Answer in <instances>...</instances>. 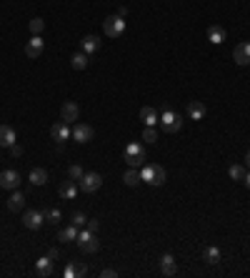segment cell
<instances>
[{
  "instance_id": "7c38bea8",
  "label": "cell",
  "mask_w": 250,
  "mask_h": 278,
  "mask_svg": "<svg viewBox=\"0 0 250 278\" xmlns=\"http://www.w3.org/2000/svg\"><path fill=\"white\" fill-rule=\"evenodd\" d=\"M18 140V133H15V128L13 125H0V148H10V145H15Z\"/></svg>"
},
{
  "instance_id": "603a6c76",
  "label": "cell",
  "mask_w": 250,
  "mask_h": 278,
  "mask_svg": "<svg viewBox=\"0 0 250 278\" xmlns=\"http://www.w3.org/2000/svg\"><path fill=\"white\" fill-rule=\"evenodd\" d=\"M78 248H80L83 253H98L100 241H98L95 236H90V238H85V241H78Z\"/></svg>"
},
{
  "instance_id": "8fae6325",
  "label": "cell",
  "mask_w": 250,
  "mask_h": 278,
  "mask_svg": "<svg viewBox=\"0 0 250 278\" xmlns=\"http://www.w3.org/2000/svg\"><path fill=\"white\" fill-rule=\"evenodd\" d=\"M78 115H80V106L75 103V100H65L63 108H60V118L65 123H73V121H78Z\"/></svg>"
},
{
  "instance_id": "8d00e7d4",
  "label": "cell",
  "mask_w": 250,
  "mask_h": 278,
  "mask_svg": "<svg viewBox=\"0 0 250 278\" xmlns=\"http://www.w3.org/2000/svg\"><path fill=\"white\" fill-rule=\"evenodd\" d=\"M98 228H100V223H98V221H88V231H93V233H95Z\"/></svg>"
},
{
  "instance_id": "30bf717a",
  "label": "cell",
  "mask_w": 250,
  "mask_h": 278,
  "mask_svg": "<svg viewBox=\"0 0 250 278\" xmlns=\"http://www.w3.org/2000/svg\"><path fill=\"white\" fill-rule=\"evenodd\" d=\"M93 136L95 133L88 123H75V128H73V140H78V143H90Z\"/></svg>"
},
{
  "instance_id": "ffe728a7",
  "label": "cell",
  "mask_w": 250,
  "mask_h": 278,
  "mask_svg": "<svg viewBox=\"0 0 250 278\" xmlns=\"http://www.w3.org/2000/svg\"><path fill=\"white\" fill-rule=\"evenodd\" d=\"M98 48H100V38H98V35H85V38L80 40V50L88 53V55L95 53Z\"/></svg>"
},
{
  "instance_id": "d6a6232c",
  "label": "cell",
  "mask_w": 250,
  "mask_h": 278,
  "mask_svg": "<svg viewBox=\"0 0 250 278\" xmlns=\"http://www.w3.org/2000/svg\"><path fill=\"white\" fill-rule=\"evenodd\" d=\"M83 173H85V170H83L80 166H70V168H68V178H70V181H80Z\"/></svg>"
},
{
  "instance_id": "4dcf8cb0",
  "label": "cell",
  "mask_w": 250,
  "mask_h": 278,
  "mask_svg": "<svg viewBox=\"0 0 250 278\" xmlns=\"http://www.w3.org/2000/svg\"><path fill=\"white\" fill-rule=\"evenodd\" d=\"M143 140H145V143H155V140H158L155 125H145V128H143Z\"/></svg>"
},
{
  "instance_id": "d590c367",
  "label": "cell",
  "mask_w": 250,
  "mask_h": 278,
  "mask_svg": "<svg viewBox=\"0 0 250 278\" xmlns=\"http://www.w3.org/2000/svg\"><path fill=\"white\" fill-rule=\"evenodd\" d=\"M10 153H13V155L18 158V155H23V148H20V145L15 143V145H10Z\"/></svg>"
},
{
  "instance_id": "9c48e42d",
  "label": "cell",
  "mask_w": 250,
  "mask_h": 278,
  "mask_svg": "<svg viewBox=\"0 0 250 278\" xmlns=\"http://www.w3.org/2000/svg\"><path fill=\"white\" fill-rule=\"evenodd\" d=\"M233 61L238 63V65H250V43H248V40H243V43H238V46H235Z\"/></svg>"
},
{
  "instance_id": "f1b7e54d",
  "label": "cell",
  "mask_w": 250,
  "mask_h": 278,
  "mask_svg": "<svg viewBox=\"0 0 250 278\" xmlns=\"http://www.w3.org/2000/svg\"><path fill=\"white\" fill-rule=\"evenodd\" d=\"M245 166H240V163H235V166H230V170H228V175H230V178L233 181H238V183H243L245 181Z\"/></svg>"
},
{
  "instance_id": "484cf974",
  "label": "cell",
  "mask_w": 250,
  "mask_h": 278,
  "mask_svg": "<svg viewBox=\"0 0 250 278\" xmlns=\"http://www.w3.org/2000/svg\"><path fill=\"white\" fill-rule=\"evenodd\" d=\"M23 206H25V196L20 191H15V193L8 198V208L10 211H23Z\"/></svg>"
},
{
  "instance_id": "5bb4252c",
  "label": "cell",
  "mask_w": 250,
  "mask_h": 278,
  "mask_svg": "<svg viewBox=\"0 0 250 278\" xmlns=\"http://www.w3.org/2000/svg\"><path fill=\"white\" fill-rule=\"evenodd\" d=\"M203 261H205V263H210V266H218V263L223 261V253H220V248H218V246H205Z\"/></svg>"
},
{
  "instance_id": "7a4b0ae2",
  "label": "cell",
  "mask_w": 250,
  "mask_h": 278,
  "mask_svg": "<svg viewBox=\"0 0 250 278\" xmlns=\"http://www.w3.org/2000/svg\"><path fill=\"white\" fill-rule=\"evenodd\" d=\"M160 125H163V130L165 133H178V130L183 128V123H185V118L180 113H175V110H170V108H165L163 110V115H160V121H158Z\"/></svg>"
},
{
  "instance_id": "3957f363",
  "label": "cell",
  "mask_w": 250,
  "mask_h": 278,
  "mask_svg": "<svg viewBox=\"0 0 250 278\" xmlns=\"http://www.w3.org/2000/svg\"><path fill=\"white\" fill-rule=\"evenodd\" d=\"M125 160L130 168H140L145 166V148L140 143H128L125 145Z\"/></svg>"
},
{
  "instance_id": "6da1fadb",
  "label": "cell",
  "mask_w": 250,
  "mask_h": 278,
  "mask_svg": "<svg viewBox=\"0 0 250 278\" xmlns=\"http://www.w3.org/2000/svg\"><path fill=\"white\" fill-rule=\"evenodd\" d=\"M140 178H143L145 183H150V185L160 188V185H165L168 173H165V168H163V166H158V163H145V166H143V170H140Z\"/></svg>"
},
{
  "instance_id": "f546056e",
  "label": "cell",
  "mask_w": 250,
  "mask_h": 278,
  "mask_svg": "<svg viewBox=\"0 0 250 278\" xmlns=\"http://www.w3.org/2000/svg\"><path fill=\"white\" fill-rule=\"evenodd\" d=\"M43 216H45V221H48V223H53V226H58V223L63 221V213L58 211V208H48Z\"/></svg>"
},
{
  "instance_id": "52a82bcc",
  "label": "cell",
  "mask_w": 250,
  "mask_h": 278,
  "mask_svg": "<svg viewBox=\"0 0 250 278\" xmlns=\"http://www.w3.org/2000/svg\"><path fill=\"white\" fill-rule=\"evenodd\" d=\"M23 223H25V228H30V231H38L43 223H45V216H43V211L28 208V211L23 213Z\"/></svg>"
},
{
  "instance_id": "8992f818",
  "label": "cell",
  "mask_w": 250,
  "mask_h": 278,
  "mask_svg": "<svg viewBox=\"0 0 250 278\" xmlns=\"http://www.w3.org/2000/svg\"><path fill=\"white\" fill-rule=\"evenodd\" d=\"M23 183V175L18 173V170H3L0 173V188H3V191H15V188Z\"/></svg>"
},
{
  "instance_id": "74e56055",
  "label": "cell",
  "mask_w": 250,
  "mask_h": 278,
  "mask_svg": "<svg viewBox=\"0 0 250 278\" xmlns=\"http://www.w3.org/2000/svg\"><path fill=\"white\" fill-rule=\"evenodd\" d=\"M245 168H250V151L245 153Z\"/></svg>"
},
{
  "instance_id": "9a60e30c",
  "label": "cell",
  "mask_w": 250,
  "mask_h": 278,
  "mask_svg": "<svg viewBox=\"0 0 250 278\" xmlns=\"http://www.w3.org/2000/svg\"><path fill=\"white\" fill-rule=\"evenodd\" d=\"M58 193H60V198L73 201V198L78 196V185H75V181H63L60 185H58Z\"/></svg>"
},
{
  "instance_id": "ba28073f",
  "label": "cell",
  "mask_w": 250,
  "mask_h": 278,
  "mask_svg": "<svg viewBox=\"0 0 250 278\" xmlns=\"http://www.w3.org/2000/svg\"><path fill=\"white\" fill-rule=\"evenodd\" d=\"M43 50H45V40H43L40 35H33L30 40L25 43V55H28V58H33V61L43 55Z\"/></svg>"
},
{
  "instance_id": "cb8c5ba5",
  "label": "cell",
  "mask_w": 250,
  "mask_h": 278,
  "mask_svg": "<svg viewBox=\"0 0 250 278\" xmlns=\"http://www.w3.org/2000/svg\"><path fill=\"white\" fill-rule=\"evenodd\" d=\"M58 241H63V243L78 241V226H75V223H73V226H65L60 233H58Z\"/></svg>"
},
{
  "instance_id": "5b68a950",
  "label": "cell",
  "mask_w": 250,
  "mask_h": 278,
  "mask_svg": "<svg viewBox=\"0 0 250 278\" xmlns=\"http://www.w3.org/2000/svg\"><path fill=\"white\" fill-rule=\"evenodd\" d=\"M100 185H103V175L100 173H83V178L78 181V188L85 191V193H95Z\"/></svg>"
},
{
  "instance_id": "f35d334b",
  "label": "cell",
  "mask_w": 250,
  "mask_h": 278,
  "mask_svg": "<svg viewBox=\"0 0 250 278\" xmlns=\"http://www.w3.org/2000/svg\"><path fill=\"white\" fill-rule=\"evenodd\" d=\"M243 183H245V185L250 188V173H245V181H243Z\"/></svg>"
},
{
  "instance_id": "1f68e13d",
  "label": "cell",
  "mask_w": 250,
  "mask_h": 278,
  "mask_svg": "<svg viewBox=\"0 0 250 278\" xmlns=\"http://www.w3.org/2000/svg\"><path fill=\"white\" fill-rule=\"evenodd\" d=\"M43 28H45V20H43V18H33V20H30V33H33V35H40Z\"/></svg>"
},
{
  "instance_id": "2e32d148",
  "label": "cell",
  "mask_w": 250,
  "mask_h": 278,
  "mask_svg": "<svg viewBox=\"0 0 250 278\" xmlns=\"http://www.w3.org/2000/svg\"><path fill=\"white\" fill-rule=\"evenodd\" d=\"M88 273V266H85V263H68V266H65V271H63V276L65 278H80V276H85Z\"/></svg>"
},
{
  "instance_id": "277c9868",
  "label": "cell",
  "mask_w": 250,
  "mask_h": 278,
  "mask_svg": "<svg viewBox=\"0 0 250 278\" xmlns=\"http://www.w3.org/2000/svg\"><path fill=\"white\" fill-rule=\"evenodd\" d=\"M103 31H105V35L108 38H120L123 33H125V18L123 15H110V18H105V23H103Z\"/></svg>"
},
{
  "instance_id": "ac0fdd59",
  "label": "cell",
  "mask_w": 250,
  "mask_h": 278,
  "mask_svg": "<svg viewBox=\"0 0 250 278\" xmlns=\"http://www.w3.org/2000/svg\"><path fill=\"white\" fill-rule=\"evenodd\" d=\"M160 273L163 276H175L178 273V266H175V258L170 253H165L163 258H160Z\"/></svg>"
},
{
  "instance_id": "4fadbf2b",
  "label": "cell",
  "mask_w": 250,
  "mask_h": 278,
  "mask_svg": "<svg viewBox=\"0 0 250 278\" xmlns=\"http://www.w3.org/2000/svg\"><path fill=\"white\" fill-rule=\"evenodd\" d=\"M50 136H53V140L63 143V140H68V138L73 136V130L68 128V123H65V121H60V123H55V125L50 128Z\"/></svg>"
},
{
  "instance_id": "4316f807",
  "label": "cell",
  "mask_w": 250,
  "mask_h": 278,
  "mask_svg": "<svg viewBox=\"0 0 250 278\" xmlns=\"http://www.w3.org/2000/svg\"><path fill=\"white\" fill-rule=\"evenodd\" d=\"M123 181H125V185H130V188H135V185H140V170H135V168H130V170H125V175H123Z\"/></svg>"
},
{
  "instance_id": "7402d4cb",
  "label": "cell",
  "mask_w": 250,
  "mask_h": 278,
  "mask_svg": "<svg viewBox=\"0 0 250 278\" xmlns=\"http://www.w3.org/2000/svg\"><path fill=\"white\" fill-rule=\"evenodd\" d=\"M35 273H38L40 278H48V276L53 273V261H50V256H43V258H38Z\"/></svg>"
},
{
  "instance_id": "44dd1931",
  "label": "cell",
  "mask_w": 250,
  "mask_h": 278,
  "mask_svg": "<svg viewBox=\"0 0 250 278\" xmlns=\"http://www.w3.org/2000/svg\"><path fill=\"white\" fill-rule=\"evenodd\" d=\"M140 121L145 123V125H155L160 118H158V110L153 108V106H143L140 108Z\"/></svg>"
},
{
  "instance_id": "83f0119b",
  "label": "cell",
  "mask_w": 250,
  "mask_h": 278,
  "mask_svg": "<svg viewBox=\"0 0 250 278\" xmlns=\"http://www.w3.org/2000/svg\"><path fill=\"white\" fill-rule=\"evenodd\" d=\"M70 65L75 68V70H85V68H88V53H83V50L75 53V55L70 58Z\"/></svg>"
},
{
  "instance_id": "d4e9b609",
  "label": "cell",
  "mask_w": 250,
  "mask_h": 278,
  "mask_svg": "<svg viewBox=\"0 0 250 278\" xmlns=\"http://www.w3.org/2000/svg\"><path fill=\"white\" fill-rule=\"evenodd\" d=\"M28 181H30L33 185L48 183V170H45V168H33V170H30V178H28Z\"/></svg>"
},
{
  "instance_id": "d6986e66",
  "label": "cell",
  "mask_w": 250,
  "mask_h": 278,
  "mask_svg": "<svg viewBox=\"0 0 250 278\" xmlns=\"http://www.w3.org/2000/svg\"><path fill=\"white\" fill-rule=\"evenodd\" d=\"M188 118H190V121H203V118H205V103L193 100V103L188 106Z\"/></svg>"
},
{
  "instance_id": "836d02e7",
  "label": "cell",
  "mask_w": 250,
  "mask_h": 278,
  "mask_svg": "<svg viewBox=\"0 0 250 278\" xmlns=\"http://www.w3.org/2000/svg\"><path fill=\"white\" fill-rule=\"evenodd\" d=\"M85 221H88V218H85V213H80V211H75V213H73V223H75V226H85Z\"/></svg>"
},
{
  "instance_id": "e0dca14e",
  "label": "cell",
  "mask_w": 250,
  "mask_h": 278,
  "mask_svg": "<svg viewBox=\"0 0 250 278\" xmlns=\"http://www.w3.org/2000/svg\"><path fill=\"white\" fill-rule=\"evenodd\" d=\"M225 28L223 25H210L208 28V40L213 43V46H220V43H225Z\"/></svg>"
},
{
  "instance_id": "e575fe53",
  "label": "cell",
  "mask_w": 250,
  "mask_h": 278,
  "mask_svg": "<svg viewBox=\"0 0 250 278\" xmlns=\"http://www.w3.org/2000/svg\"><path fill=\"white\" fill-rule=\"evenodd\" d=\"M118 276V271H113V268H103L100 271V278H115Z\"/></svg>"
}]
</instances>
